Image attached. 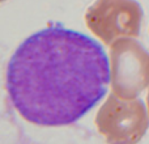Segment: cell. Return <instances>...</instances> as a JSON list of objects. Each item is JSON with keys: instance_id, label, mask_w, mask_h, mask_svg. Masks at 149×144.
I'll list each match as a JSON object with an SVG mask.
<instances>
[{"instance_id": "obj_5", "label": "cell", "mask_w": 149, "mask_h": 144, "mask_svg": "<svg viewBox=\"0 0 149 144\" xmlns=\"http://www.w3.org/2000/svg\"><path fill=\"white\" fill-rule=\"evenodd\" d=\"M147 108H148V114H149V89H148V94H147Z\"/></svg>"}, {"instance_id": "obj_3", "label": "cell", "mask_w": 149, "mask_h": 144, "mask_svg": "<svg viewBox=\"0 0 149 144\" xmlns=\"http://www.w3.org/2000/svg\"><path fill=\"white\" fill-rule=\"evenodd\" d=\"M144 12L136 0H95L86 9V28L102 43L111 46L122 38L140 36Z\"/></svg>"}, {"instance_id": "obj_2", "label": "cell", "mask_w": 149, "mask_h": 144, "mask_svg": "<svg viewBox=\"0 0 149 144\" xmlns=\"http://www.w3.org/2000/svg\"><path fill=\"white\" fill-rule=\"evenodd\" d=\"M95 126L107 144H137L149 126L148 108L139 97L122 98L113 92L98 110Z\"/></svg>"}, {"instance_id": "obj_1", "label": "cell", "mask_w": 149, "mask_h": 144, "mask_svg": "<svg viewBox=\"0 0 149 144\" xmlns=\"http://www.w3.org/2000/svg\"><path fill=\"white\" fill-rule=\"evenodd\" d=\"M110 82V58L103 47L60 24L29 36L7 67L10 102L38 126L79 121L102 100Z\"/></svg>"}, {"instance_id": "obj_4", "label": "cell", "mask_w": 149, "mask_h": 144, "mask_svg": "<svg viewBox=\"0 0 149 144\" xmlns=\"http://www.w3.org/2000/svg\"><path fill=\"white\" fill-rule=\"evenodd\" d=\"M113 92L122 98H137L149 88V54L135 38H122L110 46Z\"/></svg>"}]
</instances>
